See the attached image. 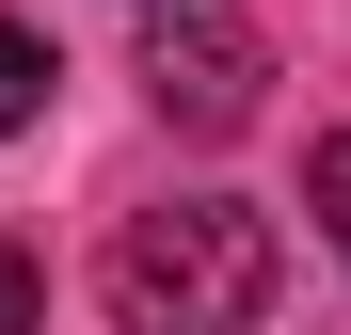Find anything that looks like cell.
<instances>
[{"label": "cell", "instance_id": "obj_1", "mask_svg": "<svg viewBox=\"0 0 351 335\" xmlns=\"http://www.w3.org/2000/svg\"><path fill=\"white\" fill-rule=\"evenodd\" d=\"M271 223L240 192H192V208H144L112 240V319L128 335H256L271 319Z\"/></svg>", "mask_w": 351, "mask_h": 335}, {"label": "cell", "instance_id": "obj_2", "mask_svg": "<svg viewBox=\"0 0 351 335\" xmlns=\"http://www.w3.org/2000/svg\"><path fill=\"white\" fill-rule=\"evenodd\" d=\"M144 96L176 112V128H240L256 112V32H223L208 0H176V16L144 32Z\"/></svg>", "mask_w": 351, "mask_h": 335}, {"label": "cell", "instance_id": "obj_3", "mask_svg": "<svg viewBox=\"0 0 351 335\" xmlns=\"http://www.w3.org/2000/svg\"><path fill=\"white\" fill-rule=\"evenodd\" d=\"M48 80H64V64H48V48H32L16 16H0V144H16V128H32V112H48Z\"/></svg>", "mask_w": 351, "mask_h": 335}, {"label": "cell", "instance_id": "obj_4", "mask_svg": "<svg viewBox=\"0 0 351 335\" xmlns=\"http://www.w3.org/2000/svg\"><path fill=\"white\" fill-rule=\"evenodd\" d=\"M0 335H48V271H32L16 240H0Z\"/></svg>", "mask_w": 351, "mask_h": 335}, {"label": "cell", "instance_id": "obj_5", "mask_svg": "<svg viewBox=\"0 0 351 335\" xmlns=\"http://www.w3.org/2000/svg\"><path fill=\"white\" fill-rule=\"evenodd\" d=\"M304 192H319V223H335V256H351V128H335V144L304 160Z\"/></svg>", "mask_w": 351, "mask_h": 335}, {"label": "cell", "instance_id": "obj_6", "mask_svg": "<svg viewBox=\"0 0 351 335\" xmlns=\"http://www.w3.org/2000/svg\"><path fill=\"white\" fill-rule=\"evenodd\" d=\"M160 16H176V0H160Z\"/></svg>", "mask_w": 351, "mask_h": 335}]
</instances>
